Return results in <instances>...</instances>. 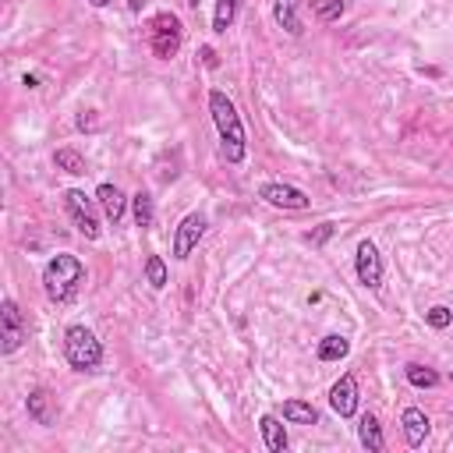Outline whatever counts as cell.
<instances>
[{
  "label": "cell",
  "mask_w": 453,
  "mask_h": 453,
  "mask_svg": "<svg viewBox=\"0 0 453 453\" xmlns=\"http://www.w3.org/2000/svg\"><path fill=\"white\" fill-rule=\"evenodd\" d=\"M209 117L216 124L223 159L234 163V166L244 163V156H248V134H244V124H241V113H237L234 99L223 88H209Z\"/></svg>",
  "instance_id": "1"
},
{
  "label": "cell",
  "mask_w": 453,
  "mask_h": 453,
  "mask_svg": "<svg viewBox=\"0 0 453 453\" xmlns=\"http://www.w3.org/2000/svg\"><path fill=\"white\" fill-rule=\"evenodd\" d=\"M88 273H85V262L71 251H60L53 255L46 265H42V290L53 304H67L78 297V290L85 287Z\"/></svg>",
  "instance_id": "2"
},
{
  "label": "cell",
  "mask_w": 453,
  "mask_h": 453,
  "mask_svg": "<svg viewBox=\"0 0 453 453\" xmlns=\"http://www.w3.org/2000/svg\"><path fill=\"white\" fill-rule=\"evenodd\" d=\"M64 361L74 372H99L103 368V343L88 326L64 329Z\"/></svg>",
  "instance_id": "3"
},
{
  "label": "cell",
  "mask_w": 453,
  "mask_h": 453,
  "mask_svg": "<svg viewBox=\"0 0 453 453\" xmlns=\"http://www.w3.org/2000/svg\"><path fill=\"white\" fill-rule=\"evenodd\" d=\"M184 42V25L173 11H159L149 21V50L156 60H173Z\"/></svg>",
  "instance_id": "4"
},
{
  "label": "cell",
  "mask_w": 453,
  "mask_h": 453,
  "mask_svg": "<svg viewBox=\"0 0 453 453\" xmlns=\"http://www.w3.org/2000/svg\"><path fill=\"white\" fill-rule=\"evenodd\" d=\"M64 212L71 216V223H74V230L85 237V241H99V234H103V226H99V202L96 198H88L85 191H78V188H67L64 191Z\"/></svg>",
  "instance_id": "5"
},
{
  "label": "cell",
  "mask_w": 453,
  "mask_h": 453,
  "mask_svg": "<svg viewBox=\"0 0 453 453\" xmlns=\"http://www.w3.org/2000/svg\"><path fill=\"white\" fill-rule=\"evenodd\" d=\"M25 340H28V322H25L21 308H18V301L4 297L0 301V354L11 357Z\"/></svg>",
  "instance_id": "6"
},
{
  "label": "cell",
  "mask_w": 453,
  "mask_h": 453,
  "mask_svg": "<svg viewBox=\"0 0 453 453\" xmlns=\"http://www.w3.org/2000/svg\"><path fill=\"white\" fill-rule=\"evenodd\" d=\"M258 198L273 209H283V212H301V209H311V198L308 191L294 188V184H283V180H265L258 188Z\"/></svg>",
  "instance_id": "7"
},
{
  "label": "cell",
  "mask_w": 453,
  "mask_h": 453,
  "mask_svg": "<svg viewBox=\"0 0 453 453\" xmlns=\"http://www.w3.org/2000/svg\"><path fill=\"white\" fill-rule=\"evenodd\" d=\"M354 273H357V283L368 287V290H379L382 287V255L375 248V241H357V251H354Z\"/></svg>",
  "instance_id": "8"
},
{
  "label": "cell",
  "mask_w": 453,
  "mask_h": 453,
  "mask_svg": "<svg viewBox=\"0 0 453 453\" xmlns=\"http://www.w3.org/2000/svg\"><path fill=\"white\" fill-rule=\"evenodd\" d=\"M205 216L202 212H188L180 223H177V230H173V258H188L195 248H198V241L205 237Z\"/></svg>",
  "instance_id": "9"
},
{
  "label": "cell",
  "mask_w": 453,
  "mask_h": 453,
  "mask_svg": "<svg viewBox=\"0 0 453 453\" xmlns=\"http://www.w3.org/2000/svg\"><path fill=\"white\" fill-rule=\"evenodd\" d=\"M357 403H361L357 379H354L350 372H343V375L329 386V407H333V414H340V418H354V414H357Z\"/></svg>",
  "instance_id": "10"
},
{
  "label": "cell",
  "mask_w": 453,
  "mask_h": 453,
  "mask_svg": "<svg viewBox=\"0 0 453 453\" xmlns=\"http://www.w3.org/2000/svg\"><path fill=\"white\" fill-rule=\"evenodd\" d=\"M400 432H403V442L411 449H421L425 439H428V432H432V421H428V414L421 407H407L400 414Z\"/></svg>",
  "instance_id": "11"
},
{
  "label": "cell",
  "mask_w": 453,
  "mask_h": 453,
  "mask_svg": "<svg viewBox=\"0 0 453 453\" xmlns=\"http://www.w3.org/2000/svg\"><path fill=\"white\" fill-rule=\"evenodd\" d=\"M96 202H99V209H103V216L110 219V223H120L124 219V212H127V195L117 188V184H110V180H103L99 188H96Z\"/></svg>",
  "instance_id": "12"
},
{
  "label": "cell",
  "mask_w": 453,
  "mask_h": 453,
  "mask_svg": "<svg viewBox=\"0 0 453 453\" xmlns=\"http://www.w3.org/2000/svg\"><path fill=\"white\" fill-rule=\"evenodd\" d=\"M273 18L287 35H301L304 21H301V0H273Z\"/></svg>",
  "instance_id": "13"
},
{
  "label": "cell",
  "mask_w": 453,
  "mask_h": 453,
  "mask_svg": "<svg viewBox=\"0 0 453 453\" xmlns=\"http://www.w3.org/2000/svg\"><path fill=\"white\" fill-rule=\"evenodd\" d=\"M258 432H262V442H265L269 453H283L287 449V428H283V421L276 414H262L258 418Z\"/></svg>",
  "instance_id": "14"
},
{
  "label": "cell",
  "mask_w": 453,
  "mask_h": 453,
  "mask_svg": "<svg viewBox=\"0 0 453 453\" xmlns=\"http://www.w3.org/2000/svg\"><path fill=\"white\" fill-rule=\"evenodd\" d=\"M357 442L368 449V453H382L386 439H382V425L375 414H361L357 418Z\"/></svg>",
  "instance_id": "15"
},
{
  "label": "cell",
  "mask_w": 453,
  "mask_h": 453,
  "mask_svg": "<svg viewBox=\"0 0 453 453\" xmlns=\"http://www.w3.org/2000/svg\"><path fill=\"white\" fill-rule=\"evenodd\" d=\"M280 418L290 421V425H319V411L308 400H283Z\"/></svg>",
  "instance_id": "16"
},
{
  "label": "cell",
  "mask_w": 453,
  "mask_h": 453,
  "mask_svg": "<svg viewBox=\"0 0 453 453\" xmlns=\"http://www.w3.org/2000/svg\"><path fill=\"white\" fill-rule=\"evenodd\" d=\"M347 354H350V340H347V336H340V333L322 336V340H319V347H315V357H319V361H343Z\"/></svg>",
  "instance_id": "17"
},
{
  "label": "cell",
  "mask_w": 453,
  "mask_h": 453,
  "mask_svg": "<svg viewBox=\"0 0 453 453\" xmlns=\"http://www.w3.org/2000/svg\"><path fill=\"white\" fill-rule=\"evenodd\" d=\"M403 379H407L414 389H435V386H439V372L428 368V365H418V361L403 365Z\"/></svg>",
  "instance_id": "18"
},
{
  "label": "cell",
  "mask_w": 453,
  "mask_h": 453,
  "mask_svg": "<svg viewBox=\"0 0 453 453\" xmlns=\"http://www.w3.org/2000/svg\"><path fill=\"white\" fill-rule=\"evenodd\" d=\"M131 216H134V223H138L142 230L152 226V219H156V205H152V195H149V191L131 195Z\"/></svg>",
  "instance_id": "19"
},
{
  "label": "cell",
  "mask_w": 453,
  "mask_h": 453,
  "mask_svg": "<svg viewBox=\"0 0 453 453\" xmlns=\"http://www.w3.org/2000/svg\"><path fill=\"white\" fill-rule=\"evenodd\" d=\"M237 4H241V0H216V11H212V32H216V35H223V32L234 25Z\"/></svg>",
  "instance_id": "20"
},
{
  "label": "cell",
  "mask_w": 453,
  "mask_h": 453,
  "mask_svg": "<svg viewBox=\"0 0 453 453\" xmlns=\"http://www.w3.org/2000/svg\"><path fill=\"white\" fill-rule=\"evenodd\" d=\"M53 166L64 170V173H71V177L85 173V159H81V152H74V149H57V152H53Z\"/></svg>",
  "instance_id": "21"
},
{
  "label": "cell",
  "mask_w": 453,
  "mask_h": 453,
  "mask_svg": "<svg viewBox=\"0 0 453 453\" xmlns=\"http://www.w3.org/2000/svg\"><path fill=\"white\" fill-rule=\"evenodd\" d=\"M145 283H149L152 290H163V287L170 283V273H166V262H163L159 255H149V258H145Z\"/></svg>",
  "instance_id": "22"
},
{
  "label": "cell",
  "mask_w": 453,
  "mask_h": 453,
  "mask_svg": "<svg viewBox=\"0 0 453 453\" xmlns=\"http://www.w3.org/2000/svg\"><path fill=\"white\" fill-rule=\"evenodd\" d=\"M25 407H28V418L32 421L50 425V396H46V389H32L28 400H25Z\"/></svg>",
  "instance_id": "23"
},
{
  "label": "cell",
  "mask_w": 453,
  "mask_h": 453,
  "mask_svg": "<svg viewBox=\"0 0 453 453\" xmlns=\"http://www.w3.org/2000/svg\"><path fill=\"white\" fill-rule=\"evenodd\" d=\"M311 11L319 21H340L347 11V0H311Z\"/></svg>",
  "instance_id": "24"
},
{
  "label": "cell",
  "mask_w": 453,
  "mask_h": 453,
  "mask_svg": "<svg viewBox=\"0 0 453 453\" xmlns=\"http://www.w3.org/2000/svg\"><path fill=\"white\" fill-rule=\"evenodd\" d=\"M425 322H428L432 329H449V326H453V308H446V304H432V308L425 311Z\"/></svg>",
  "instance_id": "25"
},
{
  "label": "cell",
  "mask_w": 453,
  "mask_h": 453,
  "mask_svg": "<svg viewBox=\"0 0 453 453\" xmlns=\"http://www.w3.org/2000/svg\"><path fill=\"white\" fill-rule=\"evenodd\" d=\"M333 230H336L333 223H319V230H315V234H308V241H311V244L319 248V244H326V241L333 237Z\"/></svg>",
  "instance_id": "26"
},
{
  "label": "cell",
  "mask_w": 453,
  "mask_h": 453,
  "mask_svg": "<svg viewBox=\"0 0 453 453\" xmlns=\"http://www.w3.org/2000/svg\"><path fill=\"white\" fill-rule=\"evenodd\" d=\"M202 57H205L209 67H216V53H212V50H202Z\"/></svg>",
  "instance_id": "27"
},
{
  "label": "cell",
  "mask_w": 453,
  "mask_h": 453,
  "mask_svg": "<svg viewBox=\"0 0 453 453\" xmlns=\"http://www.w3.org/2000/svg\"><path fill=\"white\" fill-rule=\"evenodd\" d=\"M92 7H106V4H113V0H88Z\"/></svg>",
  "instance_id": "28"
},
{
  "label": "cell",
  "mask_w": 453,
  "mask_h": 453,
  "mask_svg": "<svg viewBox=\"0 0 453 453\" xmlns=\"http://www.w3.org/2000/svg\"><path fill=\"white\" fill-rule=\"evenodd\" d=\"M188 4H191V7H195V4H198V0H188Z\"/></svg>",
  "instance_id": "29"
}]
</instances>
